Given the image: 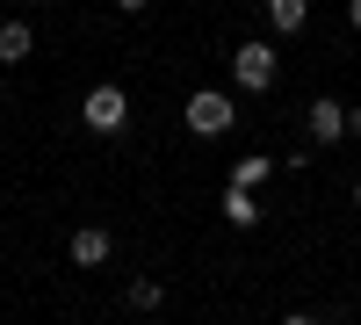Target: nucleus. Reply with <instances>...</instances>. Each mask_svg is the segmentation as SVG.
Listing matches in <instances>:
<instances>
[{
  "instance_id": "ddd939ff",
  "label": "nucleus",
  "mask_w": 361,
  "mask_h": 325,
  "mask_svg": "<svg viewBox=\"0 0 361 325\" xmlns=\"http://www.w3.org/2000/svg\"><path fill=\"white\" fill-rule=\"evenodd\" d=\"M347 22H354V29H361V0H347Z\"/></svg>"
},
{
  "instance_id": "9b49d317",
  "label": "nucleus",
  "mask_w": 361,
  "mask_h": 325,
  "mask_svg": "<svg viewBox=\"0 0 361 325\" xmlns=\"http://www.w3.org/2000/svg\"><path fill=\"white\" fill-rule=\"evenodd\" d=\"M347 137H361V102H354V109H347Z\"/></svg>"
},
{
  "instance_id": "6e6552de",
  "label": "nucleus",
  "mask_w": 361,
  "mask_h": 325,
  "mask_svg": "<svg viewBox=\"0 0 361 325\" xmlns=\"http://www.w3.org/2000/svg\"><path fill=\"white\" fill-rule=\"evenodd\" d=\"M304 22H311V0H267V29L275 37H296Z\"/></svg>"
},
{
  "instance_id": "f03ea898",
  "label": "nucleus",
  "mask_w": 361,
  "mask_h": 325,
  "mask_svg": "<svg viewBox=\"0 0 361 325\" xmlns=\"http://www.w3.org/2000/svg\"><path fill=\"white\" fill-rule=\"evenodd\" d=\"M275 73H282L275 44H238V51H231V80L246 87V94H267V87H275Z\"/></svg>"
},
{
  "instance_id": "4468645a",
  "label": "nucleus",
  "mask_w": 361,
  "mask_h": 325,
  "mask_svg": "<svg viewBox=\"0 0 361 325\" xmlns=\"http://www.w3.org/2000/svg\"><path fill=\"white\" fill-rule=\"evenodd\" d=\"M354 210H361V181H354Z\"/></svg>"
},
{
  "instance_id": "f257e3e1",
  "label": "nucleus",
  "mask_w": 361,
  "mask_h": 325,
  "mask_svg": "<svg viewBox=\"0 0 361 325\" xmlns=\"http://www.w3.org/2000/svg\"><path fill=\"white\" fill-rule=\"evenodd\" d=\"M80 116H87V130H123L130 123V94H123V87H116V80H102V87H87V102H80Z\"/></svg>"
},
{
  "instance_id": "f8f14e48",
  "label": "nucleus",
  "mask_w": 361,
  "mask_h": 325,
  "mask_svg": "<svg viewBox=\"0 0 361 325\" xmlns=\"http://www.w3.org/2000/svg\"><path fill=\"white\" fill-rule=\"evenodd\" d=\"M116 8H123V15H137V8H152V0H116Z\"/></svg>"
},
{
  "instance_id": "1a4fd4ad",
  "label": "nucleus",
  "mask_w": 361,
  "mask_h": 325,
  "mask_svg": "<svg viewBox=\"0 0 361 325\" xmlns=\"http://www.w3.org/2000/svg\"><path fill=\"white\" fill-rule=\"evenodd\" d=\"M267 173H275V159H260V152H246V159H231V181H238V188H260Z\"/></svg>"
},
{
  "instance_id": "9d476101",
  "label": "nucleus",
  "mask_w": 361,
  "mask_h": 325,
  "mask_svg": "<svg viewBox=\"0 0 361 325\" xmlns=\"http://www.w3.org/2000/svg\"><path fill=\"white\" fill-rule=\"evenodd\" d=\"M159 304H166V289H159L152 275H137V282H130V311H159Z\"/></svg>"
},
{
  "instance_id": "20e7f679",
  "label": "nucleus",
  "mask_w": 361,
  "mask_h": 325,
  "mask_svg": "<svg viewBox=\"0 0 361 325\" xmlns=\"http://www.w3.org/2000/svg\"><path fill=\"white\" fill-rule=\"evenodd\" d=\"M304 130H311L318 152H325V145H340V137H347V102H333V94L304 102Z\"/></svg>"
},
{
  "instance_id": "7ed1b4c3",
  "label": "nucleus",
  "mask_w": 361,
  "mask_h": 325,
  "mask_svg": "<svg viewBox=\"0 0 361 325\" xmlns=\"http://www.w3.org/2000/svg\"><path fill=\"white\" fill-rule=\"evenodd\" d=\"M231 123H238V102H231V94H217V87L188 94V130H195V137H224Z\"/></svg>"
},
{
  "instance_id": "0eeeda50",
  "label": "nucleus",
  "mask_w": 361,
  "mask_h": 325,
  "mask_svg": "<svg viewBox=\"0 0 361 325\" xmlns=\"http://www.w3.org/2000/svg\"><path fill=\"white\" fill-rule=\"evenodd\" d=\"M29 51H37V29L29 22H0V66H22Z\"/></svg>"
},
{
  "instance_id": "39448f33",
  "label": "nucleus",
  "mask_w": 361,
  "mask_h": 325,
  "mask_svg": "<svg viewBox=\"0 0 361 325\" xmlns=\"http://www.w3.org/2000/svg\"><path fill=\"white\" fill-rule=\"evenodd\" d=\"M109 246H116V239H109L102 224H80L66 253H73V268H102V260H109Z\"/></svg>"
},
{
  "instance_id": "423d86ee",
  "label": "nucleus",
  "mask_w": 361,
  "mask_h": 325,
  "mask_svg": "<svg viewBox=\"0 0 361 325\" xmlns=\"http://www.w3.org/2000/svg\"><path fill=\"white\" fill-rule=\"evenodd\" d=\"M224 224H231V231H253V224H260V202H253V188H238V181L224 188Z\"/></svg>"
}]
</instances>
